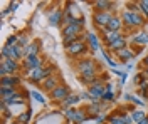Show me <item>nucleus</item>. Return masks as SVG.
<instances>
[{"label": "nucleus", "instance_id": "obj_28", "mask_svg": "<svg viewBox=\"0 0 148 124\" xmlns=\"http://www.w3.org/2000/svg\"><path fill=\"white\" fill-rule=\"evenodd\" d=\"M145 116H147V114H145L143 111H140V109H138V111H133V112H131V121H133L135 124H138Z\"/></svg>", "mask_w": 148, "mask_h": 124}, {"label": "nucleus", "instance_id": "obj_35", "mask_svg": "<svg viewBox=\"0 0 148 124\" xmlns=\"http://www.w3.org/2000/svg\"><path fill=\"white\" fill-rule=\"evenodd\" d=\"M30 96H32V97L36 99V101L39 102V104H44V102H46V99H44V96H42V94H39L37 91H32V92H30Z\"/></svg>", "mask_w": 148, "mask_h": 124}, {"label": "nucleus", "instance_id": "obj_20", "mask_svg": "<svg viewBox=\"0 0 148 124\" xmlns=\"http://www.w3.org/2000/svg\"><path fill=\"white\" fill-rule=\"evenodd\" d=\"M79 101H83V99H81V94H74V92H71V94L66 97L64 102H61V107H62V109L66 111V109H69V107L76 106L77 102H79Z\"/></svg>", "mask_w": 148, "mask_h": 124}, {"label": "nucleus", "instance_id": "obj_6", "mask_svg": "<svg viewBox=\"0 0 148 124\" xmlns=\"http://www.w3.org/2000/svg\"><path fill=\"white\" fill-rule=\"evenodd\" d=\"M71 94V89L67 84H61V86H57L54 91H51L49 92V97H51V101H54V102H64L66 97Z\"/></svg>", "mask_w": 148, "mask_h": 124}, {"label": "nucleus", "instance_id": "obj_11", "mask_svg": "<svg viewBox=\"0 0 148 124\" xmlns=\"http://www.w3.org/2000/svg\"><path fill=\"white\" fill-rule=\"evenodd\" d=\"M22 82V79L18 76H7L2 77L0 81V89H12V87H18Z\"/></svg>", "mask_w": 148, "mask_h": 124}, {"label": "nucleus", "instance_id": "obj_29", "mask_svg": "<svg viewBox=\"0 0 148 124\" xmlns=\"http://www.w3.org/2000/svg\"><path fill=\"white\" fill-rule=\"evenodd\" d=\"M74 116H76V109H74V107H69V109H66L64 111V117H66L67 123H73Z\"/></svg>", "mask_w": 148, "mask_h": 124}, {"label": "nucleus", "instance_id": "obj_7", "mask_svg": "<svg viewBox=\"0 0 148 124\" xmlns=\"http://www.w3.org/2000/svg\"><path fill=\"white\" fill-rule=\"evenodd\" d=\"M111 17H113L111 12H94L92 14V22L98 27V30H101V29H106L108 27Z\"/></svg>", "mask_w": 148, "mask_h": 124}, {"label": "nucleus", "instance_id": "obj_9", "mask_svg": "<svg viewBox=\"0 0 148 124\" xmlns=\"http://www.w3.org/2000/svg\"><path fill=\"white\" fill-rule=\"evenodd\" d=\"M76 70H77L79 74L96 70V60H94V59H81V60L76 64Z\"/></svg>", "mask_w": 148, "mask_h": 124}, {"label": "nucleus", "instance_id": "obj_15", "mask_svg": "<svg viewBox=\"0 0 148 124\" xmlns=\"http://www.w3.org/2000/svg\"><path fill=\"white\" fill-rule=\"evenodd\" d=\"M98 72H96V70H91V72H84V74H79V76H77V81H79V82H83L84 86H91V84H94V82H96V81H98Z\"/></svg>", "mask_w": 148, "mask_h": 124}, {"label": "nucleus", "instance_id": "obj_36", "mask_svg": "<svg viewBox=\"0 0 148 124\" xmlns=\"http://www.w3.org/2000/svg\"><path fill=\"white\" fill-rule=\"evenodd\" d=\"M18 45L20 47H27L29 45V39H27V35H18Z\"/></svg>", "mask_w": 148, "mask_h": 124}, {"label": "nucleus", "instance_id": "obj_25", "mask_svg": "<svg viewBox=\"0 0 148 124\" xmlns=\"http://www.w3.org/2000/svg\"><path fill=\"white\" fill-rule=\"evenodd\" d=\"M131 42H133V44H136L138 47H143V45H147V44H148V34H147V32H138L135 37L131 39Z\"/></svg>", "mask_w": 148, "mask_h": 124}, {"label": "nucleus", "instance_id": "obj_23", "mask_svg": "<svg viewBox=\"0 0 148 124\" xmlns=\"http://www.w3.org/2000/svg\"><path fill=\"white\" fill-rule=\"evenodd\" d=\"M20 94L17 91V87H12V89H0V96H2V101L3 102H9L10 99H14V97H17Z\"/></svg>", "mask_w": 148, "mask_h": 124}, {"label": "nucleus", "instance_id": "obj_8", "mask_svg": "<svg viewBox=\"0 0 148 124\" xmlns=\"http://www.w3.org/2000/svg\"><path fill=\"white\" fill-rule=\"evenodd\" d=\"M22 67L30 72V70H36V69H40V67H44V59L40 57V56H32V57H25L22 60Z\"/></svg>", "mask_w": 148, "mask_h": 124}, {"label": "nucleus", "instance_id": "obj_4", "mask_svg": "<svg viewBox=\"0 0 148 124\" xmlns=\"http://www.w3.org/2000/svg\"><path fill=\"white\" fill-rule=\"evenodd\" d=\"M88 42L84 40V39H79V40H76L73 42L71 45H67L66 47V52H67V56L73 59H77L79 56H84L86 52H88Z\"/></svg>", "mask_w": 148, "mask_h": 124}, {"label": "nucleus", "instance_id": "obj_12", "mask_svg": "<svg viewBox=\"0 0 148 124\" xmlns=\"http://www.w3.org/2000/svg\"><path fill=\"white\" fill-rule=\"evenodd\" d=\"M108 124H133V121H131V116L121 114L118 111L116 114L108 116Z\"/></svg>", "mask_w": 148, "mask_h": 124}, {"label": "nucleus", "instance_id": "obj_31", "mask_svg": "<svg viewBox=\"0 0 148 124\" xmlns=\"http://www.w3.org/2000/svg\"><path fill=\"white\" fill-rule=\"evenodd\" d=\"M140 12H141V15L148 19V0H141L140 2Z\"/></svg>", "mask_w": 148, "mask_h": 124}, {"label": "nucleus", "instance_id": "obj_2", "mask_svg": "<svg viewBox=\"0 0 148 124\" xmlns=\"http://www.w3.org/2000/svg\"><path fill=\"white\" fill-rule=\"evenodd\" d=\"M121 20H123V25H126L128 29H138V27H143L147 24V19L141 14H135L130 10H123Z\"/></svg>", "mask_w": 148, "mask_h": 124}, {"label": "nucleus", "instance_id": "obj_27", "mask_svg": "<svg viewBox=\"0 0 148 124\" xmlns=\"http://www.w3.org/2000/svg\"><path fill=\"white\" fill-rule=\"evenodd\" d=\"M86 119H88V116H86V109H79V111H76V116H74L73 124H83Z\"/></svg>", "mask_w": 148, "mask_h": 124}, {"label": "nucleus", "instance_id": "obj_39", "mask_svg": "<svg viewBox=\"0 0 148 124\" xmlns=\"http://www.w3.org/2000/svg\"><path fill=\"white\" fill-rule=\"evenodd\" d=\"M125 81H126V72H123V74H121V79H120V84H123V82H125Z\"/></svg>", "mask_w": 148, "mask_h": 124}, {"label": "nucleus", "instance_id": "obj_22", "mask_svg": "<svg viewBox=\"0 0 148 124\" xmlns=\"http://www.w3.org/2000/svg\"><path fill=\"white\" fill-rule=\"evenodd\" d=\"M135 50L133 49H123V50H120V52H116V59L120 60V62H128V60H131V59H135Z\"/></svg>", "mask_w": 148, "mask_h": 124}, {"label": "nucleus", "instance_id": "obj_30", "mask_svg": "<svg viewBox=\"0 0 148 124\" xmlns=\"http://www.w3.org/2000/svg\"><path fill=\"white\" fill-rule=\"evenodd\" d=\"M126 10L135 12V14H141V12H140V2H128V3H126Z\"/></svg>", "mask_w": 148, "mask_h": 124}, {"label": "nucleus", "instance_id": "obj_3", "mask_svg": "<svg viewBox=\"0 0 148 124\" xmlns=\"http://www.w3.org/2000/svg\"><path fill=\"white\" fill-rule=\"evenodd\" d=\"M52 72H54V67H51V66L40 67V69L27 72V79H29V82H32V84H42L47 77L52 76Z\"/></svg>", "mask_w": 148, "mask_h": 124}, {"label": "nucleus", "instance_id": "obj_21", "mask_svg": "<svg viewBox=\"0 0 148 124\" xmlns=\"http://www.w3.org/2000/svg\"><path fill=\"white\" fill-rule=\"evenodd\" d=\"M39 50H40V42H39V40L30 42L27 47H25V50H24V59L32 57V56H39Z\"/></svg>", "mask_w": 148, "mask_h": 124}, {"label": "nucleus", "instance_id": "obj_42", "mask_svg": "<svg viewBox=\"0 0 148 124\" xmlns=\"http://www.w3.org/2000/svg\"><path fill=\"white\" fill-rule=\"evenodd\" d=\"M10 124H18V123H10Z\"/></svg>", "mask_w": 148, "mask_h": 124}, {"label": "nucleus", "instance_id": "obj_5", "mask_svg": "<svg viewBox=\"0 0 148 124\" xmlns=\"http://www.w3.org/2000/svg\"><path fill=\"white\" fill-rule=\"evenodd\" d=\"M24 50L25 49L20 45H3L2 47V59H12V60H22L24 59Z\"/></svg>", "mask_w": 148, "mask_h": 124}, {"label": "nucleus", "instance_id": "obj_32", "mask_svg": "<svg viewBox=\"0 0 148 124\" xmlns=\"http://www.w3.org/2000/svg\"><path fill=\"white\" fill-rule=\"evenodd\" d=\"M133 81H135V84H136V86H140V87L143 86V84H147V77L143 76V72H140V74H136Z\"/></svg>", "mask_w": 148, "mask_h": 124}, {"label": "nucleus", "instance_id": "obj_17", "mask_svg": "<svg viewBox=\"0 0 148 124\" xmlns=\"http://www.w3.org/2000/svg\"><path fill=\"white\" fill-rule=\"evenodd\" d=\"M128 47V40H126V35H121L118 40H114L113 44H110L108 45V49H110L111 52H120V50H123V49H126Z\"/></svg>", "mask_w": 148, "mask_h": 124}, {"label": "nucleus", "instance_id": "obj_24", "mask_svg": "<svg viewBox=\"0 0 148 124\" xmlns=\"http://www.w3.org/2000/svg\"><path fill=\"white\" fill-rule=\"evenodd\" d=\"M121 27H123V20H121V17H118V15H113L106 29L111 30V32H120Z\"/></svg>", "mask_w": 148, "mask_h": 124}, {"label": "nucleus", "instance_id": "obj_33", "mask_svg": "<svg viewBox=\"0 0 148 124\" xmlns=\"http://www.w3.org/2000/svg\"><path fill=\"white\" fill-rule=\"evenodd\" d=\"M125 99H128V101H131L133 104H136V106H141V107H143V106L147 104L145 101H140L138 97H135V96H130V94H126V96H125Z\"/></svg>", "mask_w": 148, "mask_h": 124}, {"label": "nucleus", "instance_id": "obj_26", "mask_svg": "<svg viewBox=\"0 0 148 124\" xmlns=\"http://www.w3.org/2000/svg\"><path fill=\"white\" fill-rule=\"evenodd\" d=\"M30 119H32V111H30V109H27V111L17 114V123L18 124H29Z\"/></svg>", "mask_w": 148, "mask_h": 124}, {"label": "nucleus", "instance_id": "obj_1", "mask_svg": "<svg viewBox=\"0 0 148 124\" xmlns=\"http://www.w3.org/2000/svg\"><path fill=\"white\" fill-rule=\"evenodd\" d=\"M84 24H86L84 19L79 17V20L76 24L67 25V27H62V44H64V47L71 45L76 40H79V35L84 34Z\"/></svg>", "mask_w": 148, "mask_h": 124}, {"label": "nucleus", "instance_id": "obj_10", "mask_svg": "<svg viewBox=\"0 0 148 124\" xmlns=\"http://www.w3.org/2000/svg\"><path fill=\"white\" fill-rule=\"evenodd\" d=\"M0 66H3L7 70H9V76H17L20 72V62L18 60H12V59H2L0 60Z\"/></svg>", "mask_w": 148, "mask_h": 124}, {"label": "nucleus", "instance_id": "obj_34", "mask_svg": "<svg viewBox=\"0 0 148 124\" xmlns=\"http://www.w3.org/2000/svg\"><path fill=\"white\" fill-rule=\"evenodd\" d=\"M113 99H114V92H113V91H104V94H103V97H101L103 102H111Z\"/></svg>", "mask_w": 148, "mask_h": 124}, {"label": "nucleus", "instance_id": "obj_41", "mask_svg": "<svg viewBox=\"0 0 148 124\" xmlns=\"http://www.w3.org/2000/svg\"><path fill=\"white\" fill-rule=\"evenodd\" d=\"M141 72H143V76H145V77H147V79H148V67H145V69H143Z\"/></svg>", "mask_w": 148, "mask_h": 124}, {"label": "nucleus", "instance_id": "obj_13", "mask_svg": "<svg viewBox=\"0 0 148 124\" xmlns=\"http://www.w3.org/2000/svg\"><path fill=\"white\" fill-rule=\"evenodd\" d=\"M62 19H64V10L62 9H54L51 14H49V24L52 25V27H59V25H62Z\"/></svg>", "mask_w": 148, "mask_h": 124}, {"label": "nucleus", "instance_id": "obj_38", "mask_svg": "<svg viewBox=\"0 0 148 124\" xmlns=\"http://www.w3.org/2000/svg\"><path fill=\"white\" fill-rule=\"evenodd\" d=\"M104 119H106V114H99L98 117H96V121H98V123H103Z\"/></svg>", "mask_w": 148, "mask_h": 124}, {"label": "nucleus", "instance_id": "obj_18", "mask_svg": "<svg viewBox=\"0 0 148 124\" xmlns=\"http://www.w3.org/2000/svg\"><path fill=\"white\" fill-rule=\"evenodd\" d=\"M99 32H101L103 40L106 42V45H110V44H113L114 40H118V39H120L121 35H123V34H120V32H111V30H108V29H101Z\"/></svg>", "mask_w": 148, "mask_h": 124}, {"label": "nucleus", "instance_id": "obj_37", "mask_svg": "<svg viewBox=\"0 0 148 124\" xmlns=\"http://www.w3.org/2000/svg\"><path fill=\"white\" fill-rule=\"evenodd\" d=\"M17 7H18V2H14V3H10V7H9V10H7V12H14Z\"/></svg>", "mask_w": 148, "mask_h": 124}, {"label": "nucleus", "instance_id": "obj_40", "mask_svg": "<svg viewBox=\"0 0 148 124\" xmlns=\"http://www.w3.org/2000/svg\"><path fill=\"white\" fill-rule=\"evenodd\" d=\"M138 124H148V114L145 116V117H143V119H141V121H140Z\"/></svg>", "mask_w": 148, "mask_h": 124}, {"label": "nucleus", "instance_id": "obj_16", "mask_svg": "<svg viewBox=\"0 0 148 124\" xmlns=\"http://www.w3.org/2000/svg\"><path fill=\"white\" fill-rule=\"evenodd\" d=\"M113 5H114V2H110V0H94L92 2L94 12H110L111 9H114Z\"/></svg>", "mask_w": 148, "mask_h": 124}, {"label": "nucleus", "instance_id": "obj_19", "mask_svg": "<svg viewBox=\"0 0 148 124\" xmlns=\"http://www.w3.org/2000/svg\"><path fill=\"white\" fill-rule=\"evenodd\" d=\"M86 40H88V47L92 50H99L101 49V42L98 39V34L94 32H86Z\"/></svg>", "mask_w": 148, "mask_h": 124}, {"label": "nucleus", "instance_id": "obj_14", "mask_svg": "<svg viewBox=\"0 0 148 124\" xmlns=\"http://www.w3.org/2000/svg\"><path fill=\"white\" fill-rule=\"evenodd\" d=\"M57 86H61V77L57 76V74H52L51 77H47L46 81L40 84V87L44 89V91H47V92H51V91H54Z\"/></svg>", "mask_w": 148, "mask_h": 124}]
</instances>
